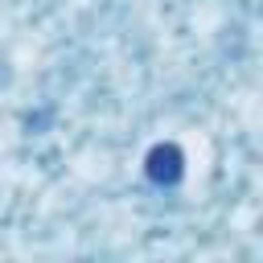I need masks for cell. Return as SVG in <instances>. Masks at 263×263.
Returning <instances> with one entry per match:
<instances>
[{"label": "cell", "instance_id": "cell-1", "mask_svg": "<svg viewBox=\"0 0 263 263\" xmlns=\"http://www.w3.org/2000/svg\"><path fill=\"white\" fill-rule=\"evenodd\" d=\"M148 177L156 181V185H173V181H181V164H185V156H181V148L177 144H156L152 152H148Z\"/></svg>", "mask_w": 263, "mask_h": 263}]
</instances>
